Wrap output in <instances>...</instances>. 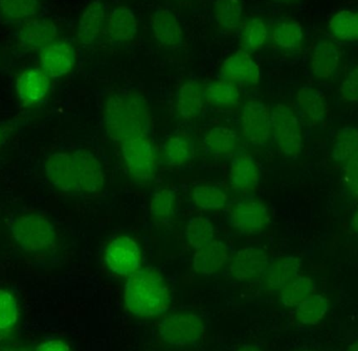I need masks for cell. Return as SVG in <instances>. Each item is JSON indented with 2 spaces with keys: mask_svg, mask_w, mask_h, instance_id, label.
Returning a JSON list of instances; mask_svg holds the SVG:
<instances>
[{
  "mask_svg": "<svg viewBox=\"0 0 358 351\" xmlns=\"http://www.w3.org/2000/svg\"><path fill=\"white\" fill-rule=\"evenodd\" d=\"M150 117L148 105L138 92H115L105 103V127L117 144L150 136Z\"/></svg>",
  "mask_w": 358,
  "mask_h": 351,
  "instance_id": "obj_1",
  "label": "cell"
},
{
  "mask_svg": "<svg viewBox=\"0 0 358 351\" xmlns=\"http://www.w3.org/2000/svg\"><path fill=\"white\" fill-rule=\"evenodd\" d=\"M124 301L128 312L134 316L153 318L169 310L171 295L161 272L147 267L128 277L124 287Z\"/></svg>",
  "mask_w": 358,
  "mask_h": 351,
  "instance_id": "obj_2",
  "label": "cell"
},
{
  "mask_svg": "<svg viewBox=\"0 0 358 351\" xmlns=\"http://www.w3.org/2000/svg\"><path fill=\"white\" fill-rule=\"evenodd\" d=\"M8 232L16 245L25 253L43 254L57 245V231L45 216L37 212H25L10 218Z\"/></svg>",
  "mask_w": 358,
  "mask_h": 351,
  "instance_id": "obj_3",
  "label": "cell"
},
{
  "mask_svg": "<svg viewBox=\"0 0 358 351\" xmlns=\"http://www.w3.org/2000/svg\"><path fill=\"white\" fill-rule=\"evenodd\" d=\"M271 131L282 154L296 158L302 152L303 134L300 121L290 107L278 104L271 110Z\"/></svg>",
  "mask_w": 358,
  "mask_h": 351,
  "instance_id": "obj_4",
  "label": "cell"
},
{
  "mask_svg": "<svg viewBox=\"0 0 358 351\" xmlns=\"http://www.w3.org/2000/svg\"><path fill=\"white\" fill-rule=\"evenodd\" d=\"M206 331L203 320L192 313H178L163 319L159 327V337L168 345L187 348L199 341Z\"/></svg>",
  "mask_w": 358,
  "mask_h": 351,
  "instance_id": "obj_5",
  "label": "cell"
},
{
  "mask_svg": "<svg viewBox=\"0 0 358 351\" xmlns=\"http://www.w3.org/2000/svg\"><path fill=\"white\" fill-rule=\"evenodd\" d=\"M130 175L138 182H149L157 175V156L150 136L120 144Z\"/></svg>",
  "mask_w": 358,
  "mask_h": 351,
  "instance_id": "obj_6",
  "label": "cell"
},
{
  "mask_svg": "<svg viewBox=\"0 0 358 351\" xmlns=\"http://www.w3.org/2000/svg\"><path fill=\"white\" fill-rule=\"evenodd\" d=\"M104 262L108 270L117 276L129 277L142 268L140 246L131 237L121 235L107 245Z\"/></svg>",
  "mask_w": 358,
  "mask_h": 351,
  "instance_id": "obj_7",
  "label": "cell"
},
{
  "mask_svg": "<svg viewBox=\"0 0 358 351\" xmlns=\"http://www.w3.org/2000/svg\"><path fill=\"white\" fill-rule=\"evenodd\" d=\"M71 157L76 193L94 195L101 193L105 185V173L99 159L85 150L75 151Z\"/></svg>",
  "mask_w": 358,
  "mask_h": 351,
  "instance_id": "obj_8",
  "label": "cell"
},
{
  "mask_svg": "<svg viewBox=\"0 0 358 351\" xmlns=\"http://www.w3.org/2000/svg\"><path fill=\"white\" fill-rule=\"evenodd\" d=\"M268 208L257 199H244L237 202L229 212V223L239 233L257 235L269 224Z\"/></svg>",
  "mask_w": 358,
  "mask_h": 351,
  "instance_id": "obj_9",
  "label": "cell"
},
{
  "mask_svg": "<svg viewBox=\"0 0 358 351\" xmlns=\"http://www.w3.org/2000/svg\"><path fill=\"white\" fill-rule=\"evenodd\" d=\"M242 134L254 146H264L273 136L271 111L260 100H250L241 114Z\"/></svg>",
  "mask_w": 358,
  "mask_h": 351,
  "instance_id": "obj_10",
  "label": "cell"
},
{
  "mask_svg": "<svg viewBox=\"0 0 358 351\" xmlns=\"http://www.w3.org/2000/svg\"><path fill=\"white\" fill-rule=\"evenodd\" d=\"M221 77L242 87H255L261 79V69L252 54L243 50L229 54L220 67Z\"/></svg>",
  "mask_w": 358,
  "mask_h": 351,
  "instance_id": "obj_11",
  "label": "cell"
},
{
  "mask_svg": "<svg viewBox=\"0 0 358 351\" xmlns=\"http://www.w3.org/2000/svg\"><path fill=\"white\" fill-rule=\"evenodd\" d=\"M343 62V50L331 37H322L313 46L310 56V71L317 81L332 79Z\"/></svg>",
  "mask_w": 358,
  "mask_h": 351,
  "instance_id": "obj_12",
  "label": "cell"
},
{
  "mask_svg": "<svg viewBox=\"0 0 358 351\" xmlns=\"http://www.w3.org/2000/svg\"><path fill=\"white\" fill-rule=\"evenodd\" d=\"M40 68L50 77L60 79L75 68L77 54L73 44L65 40H56L40 52Z\"/></svg>",
  "mask_w": 358,
  "mask_h": 351,
  "instance_id": "obj_13",
  "label": "cell"
},
{
  "mask_svg": "<svg viewBox=\"0 0 358 351\" xmlns=\"http://www.w3.org/2000/svg\"><path fill=\"white\" fill-rule=\"evenodd\" d=\"M50 77L39 67L25 69L17 77L15 91L24 107L41 104L50 90Z\"/></svg>",
  "mask_w": 358,
  "mask_h": 351,
  "instance_id": "obj_14",
  "label": "cell"
},
{
  "mask_svg": "<svg viewBox=\"0 0 358 351\" xmlns=\"http://www.w3.org/2000/svg\"><path fill=\"white\" fill-rule=\"evenodd\" d=\"M150 31L153 39L167 50H179L185 42L180 21L169 8H159L152 13Z\"/></svg>",
  "mask_w": 358,
  "mask_h": 351,
  "instance_id": "obj_15",
  "label": "cell"
},
{
  "mask_svg": "<svg viewBox=\"0 0 358 351\" xmlns=\"http://www.w3.org/2000/svg\"><path fill=\"white\" fill-rule=\"evenodd\" d=\"M58 35V27L54 21L45 18L31 19L19 31V45L29 52H41L56 41Z\"/></svg>",
  "mask_w": 358,
  "mask_h": 351,
  "instance_id": "obj_16",
  "label": "cell"
},
{
  "mask_svg": "<svg viewBox=\"0 0 358 351\" xmlns=\"http://www.w3.org/2000/svg\"><path fill=\"white\" fill-rule=\"evenodd\" d=\"M268 264V256L262 248H242L231 260V273L236 281H252L264 274Z\"/></svg>",
  "mask_w": 358,
  "mask_h": 351,
  "instance_id": "obj_17",
  "label": "cell"
},
{
  "mask_svg": "<svg viewBox=\"0 0 358 351\" xmlns=\"http://www.w3.org/2000/svg\"><path fill=\"white\" fill-rule=\"evenodd\" d=\"M107 13L103 0H92L82 12L77 27V37L82 45L96 43L106 29Z\"/></svg>",
  "mask_w": 358,
  "mask_h": 351,
  "instance_id": "obj_18",
  "label": "cell"
},
{
  "mask_svg": "<svg viewBox=\"0 0 358 351\" xmlns=\"http://www.w3.org/2000/svg\"><path fill=\"white\" fill-rule=\"evenodd\" d=\"M105 31L111 43L117 45L130 43L138 36V18L128 6H117L107 15Z\"/></svg>",
  "mask_w": 358,
  "mask_h": 351,
  "instance_id": "obj_19",
  "label": "cell"
},
{
  "mask_svg": "<svg viewBox=\"0 0 358 351\" xmlns=\"http://www.w3.org/2000/svg\"><path fill=\"white\" fill-rule=\"evenodd\" d=\"M44 171L48 182L58 191L77 195L73 181L71 153H52L46 158Z\"/></svg>",
  "mask_w": 358,
  "mask_h": 351,
  "instance_id": "obj_20",
  "label": "cell"
},
{
  "mask_svg": "<svg viewBox=\"0 0 358 351\" xmlns=\"http://www.w3.org/2000/svg\"><path fill=\"white\" fill-rule=\"evenodd\" d=\"M231 187L239 193H250L260 182V169L254 157L239 153L233 157L229 167Z\"/></svg>",
  "mask_w": 358,
  "mask_h": 351,
  "instance_id": "obj_21",
  "label": "cell"
},
{
  "mask_svg": "<svg viewBox=\"0 0 358 351\" xmlns=\"http://www.w3.org/2000/svg\"><path fill=\"white\" fill-rule=\"evenodd\" d=\"M302 260L294 255L278 257L264 272V285L269 291L280 292L300 275Z\"/></svg>",
  "mask_w": 358,
  "mask_h": 351,
  "instance_id": "obj_22",
  "label": "cell"
},
{
  "mask_svg": "<svg viewBox=\"0 0 358 351\" xmlns=\"http://www.w3.org/2000/svg\"><path fill=\"white\" fill-rule=\"evenodd\" d=\"M229 260V248L223 241L214 239L201 249L196 250L193 268L198 274H216Z\"/></svg>",
  "mask_w": 358,
  "mask_h": 351,
  "instance_id": "obj_23",
  "label": "cell"
},
{
  "mask_svg": "<svg viewBox=\"0 0 358 351\" xmlns=\"http://www.w3.org/2000/svg\"><path fill=\"white\" fill-rule=\"evenodd\" d=\"M206 94L201 84L196 80H189L180 86L176 96V110L183 121L197 119L204 108Z\"/></svg>",
  "mask_w": 358,
  "mask_h": 351,
  "instance_id": "obj_24",
  "label": "cell"
},
{
  "mask_svg": "<svg viewBox=\"0 0 358 351\" xmlns=\"http://www.w3.org/2000/svg\"><path fill=\"white\" fill-rule=\"evenodd\" d=\"M243 12L242 0H216L213 6V16L218 31L224 36H231L239 31L243 22Z\"/></svg>",
  "mask_w": 358,
  "mask_h": 351,
  "instance_id": "obj_25",
  "label": "cell"
},
{
  "mask_svg": "<svg viewBox=\"0 0 358 351\" xmlns=\"http://www.w3.org/2000/svg\"><path fill=\"white\" fill-rule=\"evenodd\" d=\"M332 39L342 43H358V8H343L334 13L327 23Z\"/></svg>",
  "mask_w": 358,
  "mask_h": 351,
  "instance_id": "obj_26",
  "label": "cell"
},
{
  "mask_svg": "<svg viewBox=\"0 0 358 351\" xmlns=\"http://www.w3.org/2000/svg\"><path fill=\"white\" fill-rule=\"evenodd\" d=\"M296 104L303 119L311 125L323 123L327 115V102L321 90L313 87H302L296 94Z\"/></svg>",
  "mask_w": 358,
  "mask_h": 351,
  "instance_id": "obj_27",
  "label": "cell"
},
{
  "mask_svg": "<svg viewBox=\"0 0 358 351\" xmlns=\"http://www.w3.org/2000/svg\"><path fill=\"white\" fill-rule=\"evenodd\" d=\"M271 39L279 50L285 52H296L303 46L305 31L303 25L294 19H286L275 24Z\"/></svg>",
  "mask_w": 358,
  "mask_h": 351,
  "instance_id": "obj_28",
  "label": "cell"
},
{
  "mask_svg": "<svg viewBox=\"0 0 358 351\" xmlns=\"http://www.w3.org/2000/svg\"><path fill=\"white\" fill-rule=\"evenodd\" d=\"M241 50L252 54L264 47L271 37L268 25L258 16L250 17L239 29Z\"/></svg>",
  "mask_w": 358,
  "mask_h": 351,
  "instance_id": "obj_29",
  "label": "cell"
},
{
  "mask_svg": "<svg viewBox=\"0 0 358 351\" xmlns=\"http://www.w3.org/2000/svg\"><path fill=\"white\" fill-rule=\"evenodd\" d=\"M206 150L215 156L233 154L238 147V136L234 130L227 127H215L203 138Z\"/></svg>",
  "mask_w": 358,
  "mask_h": 351,
  "instance_id": "obj_30",
  "label": "cell"
},
{
  "mask_svg": "<svg viewBox=\"0 0 358 351\" xmlns=\"http://www.w3.org/2000/svg\"><path fill=\"white\" fill-rule=\"evenodd\" d=\"M204 94L206 103L220 108L236 106L240 100L238 86L224 79L210 82L204 89Z\"/></svg>",
  "mask_w": 358,
  "mask_h": 351,
  "instance_id": "obj_31",
  "label": "cell"
},
{
  "mask_svg": "<svg viewBox=\"0 0 358 351\" xmlns=\"http://www.w3.org/2000/svg\"><path fill=\"white\" fill-rule=\"evenodd\" d=\"M329 300L322 294H311L296 308V318L301 324H319L329 311Z\"/></svg>",
  "mask_w": 358,
  "mask_h": 351,
  "instance_id": "obj_32",
  "label": "cell"
},
{
  "mask_svg": "<svg viewBox=\"0 0 358 351\" xmlns=\"http://www.w3.org/2000/svg\"><path fill=\"white\" fill-rule=\"evenodd\" d=\"M195 153L194 142L189 136L174 134L170 136L164 147V156L170 167H182L192 160Z\"/></svg>",
  "mask_w": 358,
  "mask_h": 351,
  "instance_id": "obj_33",
  "label": "cell"
},
{
  "mask_svg": "<svg viewBox=\"0 0 358 351\" xmlns=\"http://www.w3.org/2000/svg\"><path fill=\"white\" fill-rule=\"evenodd\" d=\"M192 199L196 207L206 211L223 209L229 203V195L214 184H199L194 187Z\"/></svg>",
  "mask_w": 358,
  "mask_h": 351,
  "instance_id": "obj_34",
  "label": "cell"
},
{
  "mask_svg": "<svg viewBox=\"0 0 358 351\" xmlns=\"http://www.w3.org/2000/svg\"><path fill=\"white\" fill-rule=\"evenodd\" d=\"M39 10V0H0V16L8 22H27Z\"/></svg>",
  "mask_w": 358,
  "mask_h": 351,
  "instance_id": "obj_35",
  "label": "cell"
},
{
  "mask_svg": "<svg viewBox=\"0 0 358 351\" xmlns=\"http://www.w3.org/2000/svg\"><path fill=\"white\" fill-rule=\"evenodd\" d=\"M185 235L189 245L196 251L214 241V226L210 221L204 216H194L187 223Z\"/></svg>",
  "mask_w": 358,
  "mask_h": 351,
  "instance_id": "obj_36",
  "label": "cell"
},
{
  "mask_svg": "<svg viewBox=\"0 0 358 351\" xmlns=\"http://www.w3.org/2000/svg\"><path fill=\"white\" fill-rule=\"evenodd\" d=\"M313 289L315 283L310 277L299 275L279 292L280 300L286 308H296L313 294Z\"/></svg>",
  "mask_w": 358,
  "mask_h": 351,
  "instance_id": "obj_37",
  "label": "cell"
},
{
  "mask_svg": "<svg viewBox=\"0 0 358 351\" xmlns=\"http://www.w3.org/2000/svg\"><path fill=\"white\" fill-rule=\"evenodd\" d=\"M358 151V128L346 127L338 132L331 150V158L345 163Z\"/></svg>",
  "mask_w": 358,
  "mask_h": 351,
  "instance_id": "obj_38",
  "label": "cell"
},
{
  "mask_svg": "<svg viewBox=\"0 0 358 351\" xmlns=\"http://www.w3.org/2000/svg\"><path fill=\"white\" fill-rule=\"evenodd\" d=\"M176 209V195L173 189L162 187L153 193L150 201V214L157 221H168Z\"/></svg>",
  "mask_w": 358,
  "mask_h": 351,
  "instance_id": "obj_39",
  "label": "cell"
},
{
  "mask_svg": "<svg viewBox=\"0 0 358 351\" xmlns=\"http://www.w3.org/2000/svg\"><path fill=\"white\" fill-rule=\"evenodd\" d=\"M19 308L16 298L6 290H0V337L8 335L18 324Z\"/></svg>",
  "mask_w": 358,
  "mask_h": 351,
  "instance_id": "obj_40",
  "label": "cell"
},
{
  "mask_svg": "<svg viewBox=\"0 0 358 351\" xmlns=\"http://www.w3.org/2000/svg\"><path fill=\"white\" fill-rule=\"evenodd\" d=\"M341 100L347 104L358 103V64L346 75L338 88Z\"/></svg>",
  "mask_w": 358,
  "mask_h": 351,
  "instance_id": "obj_41",
  "label": "cell"
},
{
  "mask_svg": "<svg viewBox=\"0 0 358 351\" xmlns=\"http://www.w3.org/2000/svg\"><path fill=\"white\" fill-rule=\"evenodd\" d=\"M344 181L351 195L358 199V151L345 163Z\"/></svg>",
  "mask_w": 358,
  "mask_h": 351,
  "instance_id": "obj_42",
  "label": "cell"
},
{
  "mask_svg": "<svg viewBox=\"0 0 358 351\" xmlns=\"http://www.w3.org/2000/svg\"><path fill=\"white\" fill-rule=\"evenodd\" d=\"M34 351H71L69 344L60 339H50L42 342Z\"/></svg>",
  "mask_w": 358,
  "mask_h": 351,
  "instance_id": "obj_43",
  "label": "cell"
},
{
  "mask_svg": "<svg viewBox=\"0 0 358 351\" xmlns=\"http://www.w3.org/2000/svg\"><path fill=\"white\" fill-rule=\"evenodd\" d=\"M0 351H31L20 343H6L0 346Z\"/></svg>",
  "mask_w": 358,
  "mask_h": 351,
  "instance_id": "obj_44",
  "label": "cell"
},
{
  "mask_svg": "<svg viewBox=\"0 0 358 351\" xmlns=\"http://www.w3.org/2000/svg\"><path fill=\"white\" fill-rule=\"evenodd\" d=\"M10 134H12V128L8 126H0V148L6 144Z\"/></svg>",
  "mask_w": 358,
  "mask_h": 351,
  "instance_id": "obj_45",
  "label": "cell"
},
{
  "mask_svg": "<svg viewBox=\"0 0 358 351\" xmlns=\"http://www.w3.org/2000/svg\"><path fill=\"white\" fill-rule=\"evenodd\" d=\"M351 228H352L353 232L358 234V209L355 211L352 221H351Z\"/></svg>",
  "mask_w": 358,
  "mask_h": 351,
  "instance_id": "obj_46",
  "label": "cell"
},
{
  "mask_svg": "<svg viewBox=\"0 0 358 351\" xmlns=\"http://www.w3.org/2000/svg\"><path fill=\"white\" fill-rule=\"evenodd\" d=\"M237 351H261L260 348H257L255 345H250V344H248V345L241 346Z\"/></svg>",
  "mask_w": 358,
  "mask_h": 351,
  "instance_id": "obj_47",
  "label": "cell"
},
{
  "mask_svg": "<svg viewBox=\"0 0 358 351\" xmlns=\"http://www.w3.org/2000/svg\"><path fill=\"white\" fill-rule=\"evenodd\" d=\"M273 2L277 3H294V2L298 1V0H273Z\"/></svg>",
  "mask_w": 358,
  "mask_h": 351,
  "instance_id": "obj_48",
  "label": "cell"
},
{
  "mask_svg": "<svg viewBox=\"0 0 358 351\" xmlns=\"http://www.w3.org/2000/svg\"><path fill=\"white\" fill-rule=\"evenodd\" d=\"M347 351H358V341L351 344V345L348 348V350Z\"/></svg>",
  "mask_w": 358,
  "mask_h": 351,
  "instance_id": "obj_49",
  "label": "cell"
},
{
  "mask_svg": "<svg viewBox=\"0 0 358 351\" xmlns=\"http://www.w3.org/2000/svg\"><path fill=\"white\" fill-rule=\"evenodd\" d=\"M300 351H310V350H300Z\"/></svg>",
  "mask_w": 358,
  "mask_h": 351,
  "instance_id": "obj_50",
  "label": "cell"
}]
</instances>
